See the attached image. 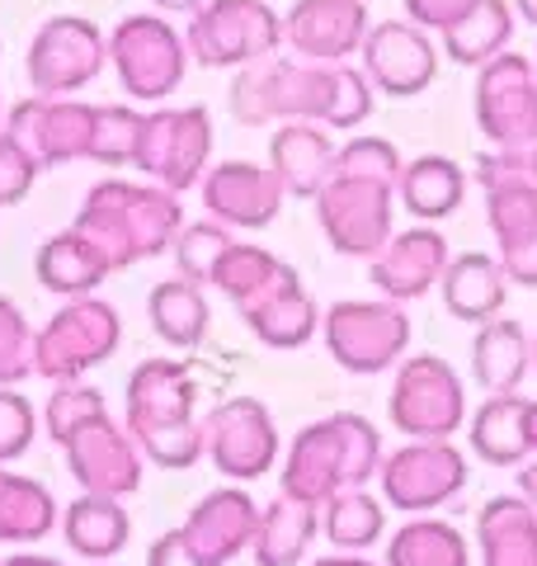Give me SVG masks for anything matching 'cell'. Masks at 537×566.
I'll return each mask as SVG.
<instances>
[{"label": "cell", "instance_id": "1", "mask_svg": "<svg viewBox=\"0 0 537 566\" xmlns=\"http://www.w3.org/2000/svg\"><path fill=\"white\" fill-rule=\"evenodd\" d=\"M71 227H76L85 241H95L118 274L137 260L166 255L179 237V227H185V208H179V193L160 189L151 180L147 185L99 180L85 193V203Z\"/></svg>", "mask_w": 537, "mask_h": 566}, {"label": "cell", "instance_id": "2", "mask_svg": "<svg viewBox=\"0 0 537 566\" xmlns=\"http://www.w3.org/2000/svg\"><path fill=\"white\" fill-rule=\"evenodd\" d=\"M123 401H128L123 424H128L147 463L185 472L203 458V424L193 420L199 382H193L185 359H141L133 368Z\"/></svg>", "mask_w": 537, "mask_h": 566}, {"label": "cell", "instance_id": "3", "mask_svg": "<svg viewBox=\"0 0 537 566\" xmlns=\"http://www.w3.org/2000/svg\"><path fill=\"white\" fill-rule=\"evenodd\" d=\"M335 66L278 57V52L264 62H250L231 81V118L245 128H264V123H320L326 128L335 104Z\"/></svg>", "mask_w": 537, "mask_h": 566}, {"label": "cell", "instance_id": "4", "mask_svg": "<svg viewBox=\"0 0 537 566\" xmlns=\"http://www.w3.org/2000/svg\"><path fill=\"white\" fill-rule=\"evenodd\" d=\"M123 340V316L104 297H66V303L48 316L33 345V374L48 382H76L90 368L114 359Z\"/></svg>", "mask_w": 537, "mask_h": 566}, {"label": "cell", "instance_id": "5", "mask_svg": "<svg viewBox=\"0 0 537 566\" xmlns=\"http://www.w3.org/2000/svg\"><path fill=\"white\" fill-rule=\"evenodd\" d=\"M320 335H326L330 359L345 374L372 378L406 359L410 316L391 297H345L330 312H320Z\"/></svg>", "mask_w": 537, "mask_h": 566}, {"label": "cell", "instance_id": "6", "mask_svg": "<svg viewBox=\"0 0 537 566\" xmlns=\"http://www.w3.org/2000/svg\"><path fill=\"white\" fill-rule=\"evenodd\" d=\"M391 430L406 439H453L467 424V387L443 354H410L397 364L387 397Z\"/></svg>", "mask_w": 537, "mask_h": 566}, {"label": "cell", "instance_id": "7", "mask_svg": "<svg viewBox=\"0 0 537 566\" xmlns=\"http://www.w3.org/2000/svg\"><path fill=\"white\" fill-rule=\"evenodd\" d=\"M109 66L123 95H133L137 104H160L185 85L189 43L160 14H128L109 29Z\"/></svg>", "mask_w": 537, "mask_h": 566}, {"label": "cell", "instance_id": "8", "mask_svg": "<svg viewBox=\"0 0 537 566\" xmlns=\"http://www.w3.org/2000/svg\"><path fill=\"white\" fill-rule=\"evenodd\" d=\"M189 57L212 71H241L283 48V20L264 0H203L185 29Z\"/></svg>", "mask_w": 537, "mask_h": 566}, {"label": "cell", "instance_id": "9", "mask_svg": "<svg viewBox=\"0 0 537 566\" xmlns=\"http://www.w3.org/2000/svg\"><path fill=\"white\" fill-rule=\"evenodd\" d=\"M109 66V33L85 14H52L29 43V85L33 95H81Z\"/></svg>", "mask_w": 537, "mask_h": 566}, {"label": "cell", "instance_id": "10", "mask_svg": "<svg viewBox=\"0 0 537 566\" xmlns=\"http://www.w3.org/2000/svg\"><path fill=\"white\" fill-rule=\"evenodd\" d=\"M382 501L401 515H429L467 491V453L453 439H406L382 458Z\"/></svg>", "mask_w": 537, "mask_h": 566}, {"label": "cell", "instance_id": "11", "mask_svg": "<svg viewBox=\"0 0 537 566\" xmlns=\"http://www.w3.org/2000/svg\"><path fill=\"white\" fill-rule=\"evenodd\" d=\"M212 161V118L203 104H185V109H160L147 114V128H141V151H137V170H147V180L185 193L193 185H203Z\"/></svg>", "mask_w": 537, "mask_h": 566}, {"label": "cell", "instance_id": "12", "mask_svg": "<svg viewBox=\"0 0 537 566\" xmlns=\"http://www.w3.org/2000/svg\"><path fill=\"white\" fill-rule=\"evenodd\" d=\"M312 203H316V222L326 232V241L349 260H372L397 237L391 232V212H397V189L391 185L330 175V185Z\"/></svg>", "mask_w": 537, "mask_h": 566}, {"label": "cell", "instance_id": "13", "mask_svg": "<svg viewBox=\"0 0 537 566\" xmlns=\"http://www.w3.org/2000/svg\"><path fill=\"white\" fill-rule=\"evenodd\" d=\"M476 123L491 147L528 151L537 142V62L499 52L476 71Z\"/></svg>", "mask_w": 537, "mask_h": 566}, {"label": "cell", "instance_id": "14", "mask_svg": "<svg viewBox=\"0 0 537 566\" xmlns=\"http://www.w3.org/2000/svg\"><path fill=\"white\" fill-rule=\"evenodd\" d=\"M203 453L231 482H255L278 463V424L260 397H227L203 420Z\"/></svg>", "mask_w": 537, "mask_h": 566}, {"label": "cell", "instance_id": "15", "mask_svg": "<svg viewBox=\"0 0 537 566\" xmlns=\"http://www.w3.org/2000/svg\"><path fill=\"white\" fill-rule=\"evenodd\" d=\"M95 109L90 99H71V95H29L10 109L6 133L20 147L48 166H66V161H90V137H95Z\"/></svg>", "mask_w": 537, "mask_h": 566}, {"label": "cell", "instance_id": "16", "mask_svg": "<svg viewBox=\"0 0 537 566\" xmlns=\"http://www.w3.org/2000/svg\"><path fill=\"white\" fill-rule=\"evenodd\" d=\"M62 453H66V472L76 476V486L90 495H114V501H123V495L141 491L147 458H141L137 439L128 434V424H118L114 416L81 424L62 444Z\"/></svg>", "mask_w": 537, "mask_h": 566}, {"label": "cell", "instance_id": "17", "mask_svg": "<svg viewBox=\"0 0 537 566\" xmlns=\"http://www.w3.org/2000/svg\"><path fill=\"white\" fill-rule=\"evenodd\" d=\"M364 76L372 81V91H382L391 99H410L434 85L443 48L429 39V29L410 20H382L368 29L364 39Z\"/></svg>", "mask_w": 537, "mask_h": 566}, {"label": "cell", "instance_id": "18", "mask_svg": "<svg viewBox=\"0 0 537 566\" xmlns=\"http://www.w3.org/2000/svg\"><path fill=\"white\" fill-rule=\"evenodd\" d=\"M368 0H297L283 14V48L302 62H349L368 39Z\"/></svg>", "mask_w": 537, "mask_h": 566}, {"label": "cell", "instance_id": "19", "mask_svg": "<svg viewBox=\"0 0 537 566\" xmlns=\"http://www.w3.org/2000/svg\"><path fill=\"white\" fill-rule=\"evenodd\" d=\"M283 495H293L302 505H326L330 495L349 491V453H345V430L339 416L312 420L307 430H297V439L283 453V472H278Z\"/></svg>", "mask_w": 537, "mask_h": 566}, {"label": "cell", "instance_id": "20", "mask_svg": "<svg viewBox=\"0 0 537 566\" xmlns=\"http://www.w3.org/2000/svg\"><path fill=\"white\" fill-rule=\"evenodd\" d=\"M283 185L268 166L255 161H218L203 175V208L212 222L231 227V232H260L278 218L283 208Z\"/></svg>", "mask_w": 537, "mask_h": 566}, {"label": "cell", "instance_id": "21", "mask_svg": "<svg viewBox=\"0 0 537 566\" xmlns=\"http://www.w3.org/2000/svg\"><path fill=\"white\" fill-rule=\"evenodd\" d=\"M448 237L439 232V227H406V232H397L378 255L368 260V274H372V289H378L382 297H391V303H415V297H424L429 289H439V279L448 270Z\"/></svg>", "mask_w": 537, "mask_h": 566}, {"label": "cell", "instance_id": "22", "mask_svg": "<svg viewBox=\"0 0 537 566\" xmlns=\"http://www.w3.org/2000/svg\"><path fill=\"white\" fill-rule=\"evenodd\" d=\"M255 528H260V505L245 486L208 491L203 501L193 505V515L185 520V534L212 566H227L236 553H245V547L255 543Z\"/></svg>", "mask_w": 537, "mask_h": 566}, {"label": "cell", "instance_id": "23", "mask_svg": "<svg viewBox=\"0 0 537 566\" xmlns=\"http://www.w3.org/2000/svg\"><path fill=\"white\" fill-rule=\"evenodd\" d=\"M335 137L320 123H278L268 137V170L288 199H316L335 175Z\"/></svg>", "mask_w": 537, "mask_h": 566}, {"label": "cell", "instance_id": "24", "mask_svg": "<svg viewBox=\"0 0 537 566\" xmlns=\"http://www.w3.org/2000/svg\"><path fill=\"white\" fill-rule=\"evenodd\" d=\"M486 222L495 232V260L509 283L537 289V185L486 193Z\"/></svg>", "mask_w": 537, "mask_h": 566}, {"label": "cell", "instance_id": "25", "mask_svg": "<svg viewBox=\"0 0 537 566\" xmlns=\"http://www.w3.org/2000/svg\"><path fill=\"white\" fill-rule=\"evenodd\" d=\"M439 293H443V307L453 312L457 322L486 326V322H495V316H505L509 274L491 251H467V255L448 260V270L439 279Z\"/></svg>", "mask_w": 537, "mask_h": 566}, {"label": "cell", "instance_id": "26", "mask_svg": "<svg viewBox=\"0 0 537 566\" xmlns=\"http://www.w3.org/2000/svg\"><path fill=\"white\" fill-rule=\"evenodd\" d=\"M241 322L268 349H302L320 331V307H316V297L302 289V274L293 270L283 283H274L260 303H250L241 312Z\"/></svg>", "mask_w": 537, "mask_h": 566}, {"label": "cell", "instance_id": "27", "mask_svg": "<svg viewBox=\"0 0 537 566\" xmlns=\"http://www.w3.org/2000/svg\"><path fill=\"white\" fill-rule=\"evenodd\" d=\"M481 566H537V505L524 495H491L476 515Z\"/></svg>", "mask_w": 537, "mask_h": 566}, {"label": "cell", "instance_id": "28", "mask_svg": "<svg viewBox=\"0 0 537 566\" xmlns=\"http://www.w3.org/2000/svg\"><path fill=\"white\" fill-rule=\"evenodd\" d=\"M467 444L481 463L491 468H524L533 458L528 444V397L505 392V397H486L467 416Z\"/></svg>", "mask_w": 537, "mask_h": 566}, {"label": "cell", "instance_id": "29", "mask_svg": "<svg viewBox=\"0 0 537 566\" xmlns=\"http://www.w3.org/2000/svg\"><path fill=\"white\" fill-rule=\"evenodd\" d=\"M33 274H39L43 289L57 293V297H90L104 279L114 274V264L104 260V251L95 241H85L76 227H66V232L48 237L39 245V255H33Z\"/></svg>", "mask_w": 537, "mask_h": 566}, {"label": "cell", "instance_id": "30", "mask_svg": "<svg viewBox=\"0 0 537 566\" xmlns=\"http://www.w3.org/2000/svg\"><path fill=\"white\" fill-rule=\"evenodd\" d=\"M533 368V335L509 322V316H495V322L476 326L472 335V378L486 387L491 397L518 392Z\"/></svg>", "mask_w": 537, "mask_h": 566}, {"label": "cell", "instance_id": "31", "mask_svg": "<svg viewBox=\"0 0 537 566\" xmlns=\"http://www.w3.org/2000/svg\"><path fill=\"white\" fill-rule=\"evenodd\" d=\"M467 199V170H462L453 156H415L406 161L401 170V185H397V203L420 222H443L453 218Z\"/></svg>", "mask_w": 537, "mask_h": 566}, {"label": "cell", "instance_id": "32", "mask_svg": "<svg viewBox=\"0 0 537 566\" xmlns=\"http://www.w3.org/2000/svg\"><path fill=\"white\" fill-rule=\"evenodd\" d=\"M62 538H66L71 553H81L90 562H109L128 547L133 520H128V510H123V501H114V495H90L85 491L62 510Z\"/></svg>", "mask_w": 537, "mask_h": 566}, {"label": "cell", "instance_id": "33", "mask_svg": "<svg viewBox=\"0 0 537 566\" xmlns=\"http://www.w3.org/2000/svg\"><path fill=\"white\" fill-rule=\"evenodd\" d=\"M514 29H518V14H514L509 0H476V6L462 14L453 29L439 33V48H443L448 62L476 66V71H481L491 57L509 52Z\"/></svg>", "mask_w": 537, "mask_h": 566}, {"label": "cell", "instance_id": "34", "mask_svg": "<svg viewBox=\"0 0 537 566\" xmlns=\"http://www.w3.org/2000/svg\"><path fill=\"white\" fill-rule=\"evenodd\" d=\"M316 534H320V510L278 491V501H268L260 510V528L250 553H255V566H297L316 543Z\"/></svg>", "mask_w": 537, "mask_h": 566}, {"label": "cell", "instance_id": "35", "mask_svg": "<svg viewBox=\"0 0 537 566\" xmlns=\"http://www.w3.org/2000/svg\"><path fill=\"white\" fill-rule=\"evenodd\" d=\"M57 520H62V510L43 482L0 468V543H10V547L43 543L57 528Z\"/></svg>", "mask_w": 537, "mask_h": 566}, {"label": "cell", "instance_id": "36", "mask_svg": "<svg viewBox=\"0 0 537 566\" xmlns=\"http://www.w3.org/2000/svg\"><path fill=\"white\" fill-rule=\"evenodd\" d=\"M293 274L288 260H278L274 251H264V245H250V241H231L222 260L212 264V289H218L222 297H231V307L245 312L250 303H260V297L274 289V283H283Z\"/></svg>", "mask_w": 537, "mask_h": 566}, {"label": "cell", "instance_id": "37", "mask_svg": "<svg viewBox=\"0 0 537 566\" xmlns=\"http://www.w3.org/2000/svg\"><path fill=\"white\" fill-rule=\"evenodd\" d=\"M147 316H151V331L160 335L166 345L175 349H199L203 335H208V297H203V283L193 279H166L147 293Z\"/></svg>", "mask_w": 537, "mask_h": 566}, {"label": "cell", "instance_id": "38", "mask_svg": "<svg viewBox=\"0 0 537 566\" xmlns=\"http://www.w3.org/2000/svg\"><path fill=\"white\" fill-rule=\"evenodd\" d=\"M382 566H472V547L457 524L434 515H410L387 538Z\"/></svg>", "mask_w": 537, "mask_h": 566}, {"label": "cell", "instance_id": "39", "mask_svg": "<svg viewBox=\"0 0 537 566\" xmlns=\"http://www.w3.org/2000/svg\"><path fill=\"white\" fill-rule=\"evenodd\" d=\"M320 534L339 553H364V547H372L387 534V501H378L368 486L339 491L320 505Z\"/></svg>", "mask_w": 537, "mask_h": 566}, {"label": "cell", "instance_id": "40", "mask_svg": "<svg viewBox=\"0 0 537 566\" xmlns=\"http://www.w3.org/2000/svg\"><path fill=\"white\" fill-rule=\"evenodd\" d=\"M141 128H147V114L133 109V104H99L95 109V137H90V161H99L109 170L137 166Z\"/></svg>", "mask_w": 537, "mask_h": 566}, {"label": "cell", "instance_id": "41", "mask_svg": "<svg viewBox=\"0 0 537 566\" xmlns=\"http://www.w3.org/2000/svg\"><path fill=\"white\" fill-rule=\"evenodd\" d=\"M109 416V401H104V392L95 382H52V397L43 406V430L57 439V444H66L71 434L81 430V424Z\"/></svg>", "mask_w": 537, "mask_h": 566}, {"label": "cell", "instance_id": "42", "mask_svg": "<svg viewBox=\"0 0 537 566\" xmlns=\"http://www.w3.org/2000/svg\"><path fill=\"white\" fill-rule=\"evenodd\" d=\"M401 170H406V161H401L397 142H387L378 133H358L335 151V175H349V180H378V185L397 189Z\"/></svg>", "mask_w": 537, "mask_h": 566}, {"label": "cell", "instance_id": "43", "mask_svg": "<svg viewBox=\"0 0 537 566\" xmlns=\"http://www.w3.org/2000/svg\"><path fill=\"white\" fill-rule=\"evenodd\" d=\"M236 241L231 237V227H222V222H185L179 227V237H175V245H170V255H175V264H179V274L185 279H193V283H208L212 279V264L222 260V251Z\"/></svg>", "mask_w": 537, "mask_h": 566}, {"label": "cell", "instance_id": "44", "mask_svg": "<svg viewBox=\"0 0 537 566\" xmlns=\"http://www.w3.org/2000/svg\"><path fill=\"white\" fill-rule=\"evenodd\" d=\"M33 335L24 307L14 297H0V387H20L24 378H33Z\"/></svg>", "mask_w": 537, "mask_h": 566}, {"label": "cell", "instance_id": "45", "mask_svg": "<svg viewBox=\"0 0 537 566\" xmlns=\"http://www.w3.org/2000/svg\"><path fill=\"white\" fill-rule=\"evenodd\" d=\"M33 434H39L33 401L20 392V387H0V468L29 453L33 449Z\"/></svg>", "mask_w": 537, "mask_h": 566}, {"label": "cell", "instance_id": "46", "mask_svg": "<svg viewBox=\"0 0 537 566\" xmlns=\"http://www.w3.org/2000/svg\"><path fill=\"white\" fill-rule=\"evenodd\" d=\"M472 180L481 185V193H495V189H518V185H537L528 151H505V147H491L476 156L472 166Z\"/></svg>", "mask_w": 537, "mask_h": 566}, {"label": "cell", "instance_id": "47", "mask_svg": "<svg viewBox=\"0 0 537 566\" xmlns=\"http://www.w3.org/2000/svg\"><path fill=\"white\" fill-rule=\"evenodd\" d=\"M39 175H43V166L0 128V208H14L20 199H29V189L39 185Z\"/></svg>", "mask_w": 537, "mask_h": 566}, {"label": "cell", "instance_id": "48", "mask_svg": "<svg viewBox=\"0 0 537 566\" xmlns=\"http://www.w3.org/2000/svg\"><path fill=\"white\" fill-rule=\"evenodd\" d=\"M147 566H212V562L193 547L185 524H179V528H166V534L147 547Z\"/></svg>", "mask_w": 537, "mask_h": 566}, {"label": "cell", "instance_id": "49", "mask_svg": "<svg viewBox=\"0 0 537 566\" xmlns=\"http://www.w3.org/2000/svg\"><path fill=\"white\" fill-rule=\"evenodd\" d=\"M472 6L476 0H406V14H410V24H420L429 33H443V29H453Z\"/></svg>", "mask_w": 537, "mask_h": 566}, {"label": "cell", "instance_id": "50", "mask_svg": "<svg viewBox=\"0 0 537 566\" xmlns=\"http://www.w3.org/2000/svg\"><path fill=\"white\" fill-rule=\"evenodd\" d=\"M518 495H524L528 505H537V458H528V463L518 468Z\"/></svg>", "mask_w": 537, "mask_h": 566}, {"label": "cell", "instance_id": "51", "mask_svg": "<svg viewBox=\"0 0 537 566\" xmlns=\"http://www.w3.org/2000/svg\"><path fill=\"white\" fill-rule=\"evenodd\" d=\"M0 566H66V562L43 557V553H10V557H0Z\"/></svg>", "mask_w": 537, "mask_h": 566}, {"label": "cell", "instance_id": "52", "mask_svg": "<svg viewBox=\"0 0 537 566\" xmlns=\"http://www.w3.org/2000/svg\"><path fill=\"white\" fill-rule=\"evenodd\" d=\"M312 566H382V562H368L364 553H330V557H316Z\"/></svg>", "mask_w": 537, "mask_h": 566}, {"label": "cell", "instance_id": "53", "mask_svg": "<svg viewBox=\"0 0 537 566\" xmlns=\"http://www.w3.org/2000/svg\"><path fill=\"white\" fill-rule=\"evenodd\" d=\"M151 6L166 10V14H193V10L203 6V0H151Z\"/></svg>", "mask_w": 537, "mask_h": 566}, {"label": "cell", "instance_id": "54", "mask_svg": "<svg viewBox=\"0 0 537 566\" xmlns=\"http://www.w3.org/2000/svg\"><path fill=\"white\" fill-rule=\"evenodd\" d=\"M509 6H514V14H518V20L537 24V0H509Z\"/></svg>", "mask_w": 537, "mask_h": 566}, {"label": "cell", "instance_id": "55", "mask_svg": "<svg viewBox=\"0 0 537 566\" xmlns=\"http://www.w3.org/2000/svg\"><path fill=\"white\" fill-rule=\"evenodd\" d=\"M528 444H533V458H537V397H528Z\"/></svg>", "mask_w": 537, "mask_h": 566}, {"label": "cell", "instance_id": "56", "mask_svg": "<svg viewBox=\"0 0 537 566\" xmlns=\"http://www.w3.org/2000/svg\"><path fill=\"white\" fill-rule=\"evenodd\" d=\"M528 161H533V175H537V142H533V147H528Z\"/></svg>", "mask_w": 537, "mask_h": 566}, {"label": "cell", "instance_id": "57", "mask_svg": "<svg viewBox=\"0 0 537 566\" xmlns=\"http://www.w3.org/2000/svg\"><path fill=\"white\" fill-rule=\"evenodd\" d=\"M533 368H537V331H533Z\"/></svg>", "mask_w": 537, "mask_h": 566}, {"label": "cell", "instance_id": "58", "mask_svg": "<svg viewBox=\"0 0 537 566\" xmlns=\"http://www.w3.org/2000/svg\"><path fill=\"white\" fill-rule=\"evenodd\" d=\"M0 118H6V109H0Z\"/></svg>", "mask_w": 537, "mask_h": 566}, {"label": "cell", "instance_id": "59", "mask_svg": "<svg viewBox=\"0 0 537 566\" xmlns=\"http://www.w3.org/2000/svg\"><path fill=\"white\" fill-rule=\"evenodd\" d=\"M533 62H537V52H533Z\"/></svg>", "mask_w": 537, "mask_h": 566}]
</instances>
